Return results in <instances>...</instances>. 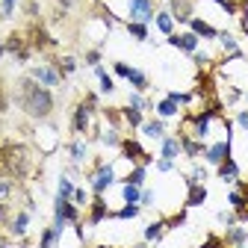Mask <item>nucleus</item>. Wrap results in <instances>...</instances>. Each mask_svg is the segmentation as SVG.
Listing matches in <instances>:
<instances>
[{"label":"nucleus","mask_w":248,"mask_h":248,"mask_svg":"<svg viewBox=\"0 0 248 248\" xmlns=\"http://www.w3.org/2000/svg\"><path fill=\"white\" fill-rule=\"evenodd\" d=\"M27 74L33 77L36 83L47 86V89H56V86H62V83H65V77H62V74H59V71L50 65V62H45V65H33V68H30Z\"/></svg>","instance_id":"11"},{"label":"nucleus","mask_w":248,"mask_h":248,"mask_svg":"<svg viewBox=\"0 0 248 248\" xmlns=\"http://www.w3.org/2000/svg\"><path fill=\"white\" fill-rule=\"evenodd\" d=\"M71 201H74V204L83 210V207H89V201H92V198H89V192L83 189V186H77V189H74V198H71Z\"/></svg>","instance_id":"46"},{"label":"nucleus","mask_w":248,"mask_h":248,"mask_svg":"<svg viewBox=\"0 0 248 248\" xmlns=\"http://www.w3.org/2000/svg\"><path fill=\"white\" fill-rule=\"evenodd\" d=\"M145 174H148V166H133L127 174L121 177V183H130V186H145Z\"/></svg>","instance_id":"33"},{"label":"nucleus","mask_w":248,"mask_h":248,"mask_svg":"<svg viewBox=\"0 0 248 248\" xmlns=\"http://www.w3.org/2000/svg\"><path fill=\"white\" fill-rule=\"evenodd\" d=\"M192 30V33L198 36V39H207V42H213V39H219V30H216L210 21H204V18H198V15H192L189 18V24H186Z\"/></svg>","instance_id":"18"},{"label":"nucleus","mask_w":248,"mask_h":248,"mask_svg":"<svg viewBox=\"0 0 248 248\" xmlns=\"http://www.w3.org/2000/svg\"><path fill=\"white\" fill-rule=\"evenodd\" d=\"M59 239H62V236H59V233L53 231V225H50V228H45V231L39 233V242H36V248H53Z\"/></svg>","instance_id":"37"},{"label":"nucleus","mask_w":248,"mask_h":248,"mask_svg":"<svg viewBox=\"0 0 248 248\" xmlns=\"http://www.w3.org/2000/svg\"><path fill=\"white\" fill-rule=\"evenodd\" d=\"M95 248H118V245H95Z\"/></svg>","instance_id":"59"},{"label":"nucleus","mask_w":248,"mask_h":248,"mask_svg":"<svg viewBox=\"0 0 248 248\" xmlns=\"http://www.w3.org/2000/svg\"><path fill=\"white\" fill-rule=\"evenodd\" d=\"M169 12L174 24H189V18L195 15V0H169Z\"/></svg>","instance_id":"16"},{"label":"nucleus","mask_w":248,"mask_h":248,"mask_svg":"<svg viewBox=\"0 0 248 248\" xmlns=\"http://www.w3.org/2000/svg\"><path fill=\"white\" fill-rule=\"evenodd\" d=\"M213 3H216V0H213Z\"/></svg>","instance_id":"64"},{"label":"nucleus","mask_w":248,"mask_h":248,"mask_svg":"<svg viewBox=\"0 0 248 248\" xmlns=\"http://www.w3.org/2000/svg\"><path fill=\"white\" fill-rule=\"evenodd\" d=\"M92 71H95V77H98V83H101V95H112V92H115V80L107 74V68H104V65H95Z\"/></svg>","instance_id":"31"},{"label":"nucleus","mask_w":248,"mask_h":248,"mask_svg":"<svg viewBox=\"0 0 248 248\" xmlns=\"http://www.w3.org/2000/svg\"><path fill=\"white\" fill-rule=\"evenodd\" d=\"M121 118H124V124H127L130 130H139L142 124H145V112H142V109H133L130 104L121 107Z\"/></svg>","instance_id":"25"},{"label":"nucleus","mask_w":248,"mask_h":248,"mask_svg":"<svg viewBox=\"0 0 248 248\" xmlns=\"http://www.w3.org/2000/svg\"><path fill=\"white\" fill-rule=\"evenodd\" d=\"M154 112H157V118H174V115H180V107L171 101V98H163V101H157L154 104Z\"/></svg>","instance_id":"28"},{"label":"nucleus","mask_w":248,"mask_h":248,"mask_svg":"<svg viewBox=\"0 0 248 248\" xmlns=\"http://www.w3.org/2000/svg\"><path fill=\"white\" fill-rule=\"evenodd\" d=\"M121 139H124V136H121V130L107 127V130H101V139H98V142H104L107 148H118V145H121Z\"/></svg>","instance_id":"40"},{"label":"nucleus","mask_w":248,"mask_h":248,"mask_svg":"<svg viewBox=\"0 0 248 248\" xmlns=\"http://www.w3.org/2000/svg\"><path fill=\"white\" fill-rule=\"evenodd\" d=\"M166 233H169V231H166V222H163V219H157V222H151V225L145 228L142 239H145V242L151 245V242H160V239H163Z\"/></svg>","instance_id":"29"},{"label":"nucleus","mask_w":248,"mask_h":248,"mask_svg":"<svg viewBox=\"0 0 248 248\" xmlns=\"http://www.w3.org/2000/svg\"><path fill=\"white\" fill-rule=\"evenodd\" d=\"M142 213V204H124L121 210H109V219H118V222H130Z\"/></svg>","instance_id":"30"},{"label":"nucleus","mask_w":248,"mask_h":248,"mask_svg":"<svg viewBox=\"0 0 248 248\" xmlns=\"http://www.w3.org/2000/svg\"><path fill=\"white\" fill-rule=\"evenodd\" d=\"M186 216H189V210H186V207H180V210H177V213H171V216H163L166 231H177L180 225H186Z\"/></svg>","instance_id":"36"},{"label":"nucleus","mask_w":248,"mask_h":248,"mask_svg":"<svg viewBox=\"0 0 248 248\" xmlns=\"http://www.w3.org/2000/svg\"><path fill=\"white\" fill-rule=\"evenodd\" d=\"M92 121H95V112H92L83 101H77L74 104V109H71V136H89L92 133Z\"/></svg>","instance_id":"6"},{"label":"nucleus","mask_w":248,"mask_h":248,"mask_svg":"<svg viewBox=\"0 0 248 248\" xmlns=\"http://www.w3.org/2000/svg\"><path fill=\"white\" fill-rule=\"evenodd\" d=\"M6 109H9V92H6L3 80H0V118L6 115Z\"/></svg>","instance_id":"51"},{"label":"nucleus","mask_w":248,"mask_h":248,"mask_svg":"<svg viewBox=\"0 0 248 248\" xmlns=\"http://www.w3.org/2000/svg\"><path fill=\"white\" fill-rule=\"evenodd\" d=\"M183 180H186V201H183V207L186 210H192V207H201L204 201H207V183H195V180H189L183 174Z\"/></svg>","instance_id":"15"},{"label":"nucleus","mask_w":248,"mask_h":248,"mask_svg":"<svg viewBox=\"0 0 248 248\" xmlns=\"http://www.w3.org/2000/svg\"><path fill=\"white\" fill-rule=\"evenodd\" d=\"M160 157H163V160H177V157H180V139H177L174 133H166V136L160 139Z\"/></svg>","instance_id":"20"},{"label":"nucleus","mask_w":248,"mask_h":248,"mask_svg":"<svg viewBox=\"0 0 248 248\" xmlns=\"http://www.w3.org/2000/svg\"><path fill=\"white\" fill-rule=\"evenodd\" d=\"M186 177L195 180V183H204V180H207V169H204V166H195V169H192V174H186Z\"/></svg>","instance_id":"53"},{"label":"nucleus","mask_w":248,"mask_h":248,"mask_svg":"<svg viewBox=\"0 0 248 248\" xmlns=\"http://www.w3.org/2000/svg\"><path fill=\"white\" fill-rule=\"evenodd\" d=\"M74 189H77V186L71 183V177H68V174H62V177H59V189H56V198H65V201H71V198H74Z\"/></svg>","instance_id":"38"},{"label":"nucleus","mask_w":248,"mask_h":248,"mask_svg":"<svg viewBox=\"0 0 248 248\" xmlns=\"http://www.w3.org/2000/svg\"><path fill=\"white\" fill-rule=\"evenodd\" d=\"M245 101H248V92H245Z\"/></svg>","instance_id":"61"},{"label":"nucleus","mask_w":248,"mask_h":248,"mask_svg":"<svg viewBox=\"0 0 248 248\" xmlns=\"http://www.w3.org/2000/svg\"><path fill=\"white\" fill-rule=\"evenodd\" d=\"M192 62H195L198 68H207V65H213V56H210V53H201V50H195V53H192Z\"/></svg>","instance_id":"50"},{"label":"nucleus","mask_w":248,"mask_h":248,"mask_svg":"<svg viewBox=\"0 0 248 248\" xmlns=\"http://www.w3.org/2000/svg\"><path fill=\"white\" fill-rule=\"evenodd\" d=\"M154 24H157V30H160L166 39L174 33V18H171L169 9H157V15H154Z\"/></svg>","instance_id":"26"},{"label":"nucleus","mask_w":248,"mask_h":248,"mask_svg":"<svg viewBox=\"0 0 248 248\" xmlns=\"http://www.w3.org/2000/svg\"><path fill=\"white\" fill-rule=\"evenodd\" d=\"M0 6H3V18L9 21L15 15V6H18V0H0Z\"/></svg>","instance_id":"52"},{"label":"nucleus","mask_w":248,"mask_h":248,"mask_svg":"<svg viewBox=\"0 0 248 248\" xmlns=\"http://www.w3.org/2000/svg\"><path fill=\"white\" fill-rule=\"evenodd\" d=\"M121 198H124V204H139V198H142V186L121 183Z\"/></svg>","instance_id":"39"},{"label":"nucleus","mask_w":248,"mask_h":248,"mask_svg":"<svg viewBox=\"0 0 248 248\" xmlns=\"http://www.w3.org/2000/svg\"><path fill=\"white\" fill-rule=\"evenodd\" d=\"M233 248H248V245H233Z\"/></svg>","instance_id":"60"},{"label":"nucleus","mask_w":248,"mask_h":248,"mask_svg":"<svg viewBox=\"0 0 248 248\" xmlns=\"http://www.w3.org/2000/svg\"><path fill=\"white\" fill-rule=\"evenodd\" d=\"M74 3H77V0H56V6H59V9H71Z\"/></svg>","instance_id":"58"},{"label":"nucleus","mask_w":248,"mask_h":248,"mask_svg":"<svg viewBox=\"0 0 248 248\" xmlns=\"http://www.w3.org/2000/svg\"><path fill=\"white\" fill-rule=\"evenodd\" d=\"M24 36H27V45L33 47V53H47V50H56V39L47 33V27L42 21H30V27L24 30Z\"/></svg>","instance_id":"4"},{"label":"nucleus","mask_w":248,"mask_h":248,"mask_svg":"<svg viewBox=\"0 0 248 248\" xmlns=\"http://www.w3.org/2000/svg\"><path fill=\"white\" fill-rule=\"evenodd\" d=\"M80 248H86V245H80Z\"/></svg>","instance_id":"63"},{"label":"nucleus","mask_w":248,"mask_h":248,"mask_svg":"<svg viewBox=\"0 0 248 248\" xmlns=\"http://www.w3.org/2000/svg\"><path fill=\"white\" fill-rule=\"evenodd\" d=\"M216 177H219V180H225V183H233V180L239 177V163H236L233 157L222 160L219 166H216Z\"/></svg>","instance_id":"22"},{"label":"nucleus","mask_w":248,"mask_h":248,"mask_svg":"<svg viewBox=\"0 0 248 248\" xmlns=\"http://www.w3.org/2000/svg\"><path fill=\"white\" fill-rule=\"evenodd\" d=\"M219 42H222V50L231 56V59H242V50H239V42L233 33H228V30H219Z\"/></svg>","instance_id":"23"},{"label":"nucleus","mask_w":248,"mask_h":248,"mask_svg":"<svg viewBox=\"0 0 248 248\" xmlns=\"http://www.w3.org/2000/svg\"><path fill=\"white\" fill-rule=\"evenodd\" d=\"M3 47H6V53H12V56L21 62V65H24L30 56H33V47L27 45V36L21 33V30H12V33L6 36V42H3Z\"/></svg>","instance_id":"8"},{"label":"nucleus","mask_w":248,"mask_h":248,"mask_svg":"<svg viewBox=\"0 0 248 248\" xmlns=\"http://www.w3.org/2000/svg\"><path fill=\"white\" fill-rule=\"evenodd\" d=\"M86 180H89L92 195H104L109 186L115 183V166L101 160V157H95V160H92V169L86 171Z\"/></svg>","instance_id":"3"},{"label":"nucleus","mask_w":248,"mask_h":248,"mask_svg":"<svg viewBox=\"0 0 248 248\" xmlns=\"http://www.w3.org/2000/svg\"><path fill=\"white\" fill-rule=\"evenodd\" d=\"M166 42H169L171 47L183 50V53H189V56H192V53H195V50L201 47V39H198V36L192 33V30H183V33H177V30H174V33H171V36H169Z\"/></svg>","instance_id":"13"},{"label":"nucleus","mask_w":248,"mask_h":248,"mask_svg":"<svg viewBox=\"0 0 248 248\" xmlns=\"http://www.w3.org/2000/svg\"><path fill=\"white\" fill-rule=\"evenodd\" d=\"M27 225H30V210H15L9 225H6V233L12 239H24L27 236Z\"/></svg>","instance_id":"17"},{"label":"nucleus","mask_w":248,"mask_h":248,"mask_svg":"<svg viewBox=\"0 0 248 248\" xmlns=\"http://www.w3.org/2000/svg\"><path fill=\"white\" fill-rule=\"evenodd\" d=\"M12 207L6 204V201H0V231H6V225H9V219H12Z\"/></svg>","instance_id":"45"},{"label":"nucleus","mask_w":248,"mask_h":248,"mask_svg":"<svg viewBox=\"0 0 248 248\" xmlns=\"http://www.w3.org/2000/svg\"><path fill=\"white\" fill-rule=\"evenodd\" d=\"M231 148H233V133H228L225 139H219V142L207 145V148H204V163H210V166H219L222 160L233 157V154H231Z\"/></svg>","instance_id":"9"},{"label":"nucleus","mask_w":248,"mask_h":248,"mask_svg":"<svg viewBox=\"0 0 248 248\" xmlns=\"http://www.w3.org/2000/svg\"><path fill=\"white\" fill-rule=\"evenodd\" d=\"M124 30L130 33V39H136V42H148V24H139V21H124Z\"/></svg>","instance_id":"35"},{"label":"nucleus","mask_w":248,"mask_h":248,"mask_svg":"<svg viewBox=\"0 0 248 248\" xmlns=\"http://www.w3.org/2000/svg\"><path fill=\"white\" fill-rule=\"evenodd\" d=\"M104 219H109V204H107V198L104 195H92V201H89V207L83 213V225L98 228Z\"/></svg>","instance_id":"7"},{"label":"nucleus","mask_w":248,"mask_h":248,"mask_svg":"<svg viewBox=\"0 0 248 248\" xmlns=\"http://www.w3.org/2000/svg\"><path fill=\"white\" fill-rule=\"evenodd\" d=\"M239 98H242V89H236V86H233V89L228 92V104H236Z\"/></svg>","instance_id":"57"},{"label":"nucleus","mask_w":248,"mask_h":248,"mask_svg":"<svg viewBox=\"0 0 248 248\" xmlns=\"http://www.w3.org/2000/svg\"><path fill=\"white\" fill-rule=\"evenodd\" d=\"M139 204H142V207H151V204H154V189H145V186H142V198H139Z\"/></svg>","instance_id":"54"},{"label":"nucleus","mask_w":248,"mask_h":248,"mask_svg":"<svg viewBox=\"0 0 248 248\" xmlns=\"http://www.w3.org/2000/svg\"><path fill=\"white\" fill-rule=\"evenodd\" d=\"M12 189H15V180H9V177L0 180V201H6L12 195Z\"/></svg>","instance_id":"49"},{"label":"nucleus","mask_w":248,"mask_h":248,"mask_svg":"<svg viewBox=\"0 0 248 248\" xmlns=\"http://www.w3.org/2000/svg\"><path fill=\"white\" fill-rule=\"evenodd\" d=\"M174 136L180 139V154H186L189 160H198V157H204V148H207V142H198L195 136H189V130H186V127H180Z\"/></svg>","instance_id":"14"},{"label":"nucleus","mask_w":248,"mask_h":248,"mask_svg":"<svg viewBox=\"0 0 248 248\" xmlns=\"http://www.w3.org/2000/svg\"><path fill=\"white\" fill-rule=\"evenodd\" d=\"M30 174H33V151L24 142H0V177L27 180Z\"/></svg>","instance_id":"2"},{"label":"nucleus","mask_w":248,"mask_h":248,"mask_svg":"<svg viewBox=\"0 0 248 248\" xmlns=\"http://www.w3.org/2000/svg\"><path fill=\"white\" fill-rule=\"evenodd\" d=\"M157 169H160V171H171V169H174V160H163V157H160V160H157Z\"/></svg>","instance_id":"56"},{"label":"nucleus","mask_w":248,"mask_h":248,"mask_svg":"<svg viewBox=\"0 0 248 248\" xmlns=\"http://www.w3.org/2000/svg\"><path fill=\"white\" fill-rule=\"evenodd\" d=\"M166 98H171L177 107H189L195 101V92H166Z\"/></svg>","instance_id":"41"},{"label":"nucleus","mask_w":248,"mask_h":248,"mask_svg":"<svg viewBox=\"0 0 248 248\" xmlns=\"http://www.w3.org/2000/svg\"><path fill=\"white\" fill-rule=\"evenodd\" d=\"M198 248H228V242H225L222 233H207V239H204Z\"/></svg>","instance_id":"43"},{"label":"nucleus","mask_w":248,"mask_h":248,"mask_svg":"<svg viewBox=\"0 0 248 248\" xmlns=\"http://www.w3.org/2000/svg\"><path fill=\"white\" fill-rule=\"evenodd\" d=\"M118 151H121V157L127 160V163H133V166H151L154 163V154H148L145 145L139 139H133V136H124L121 145H118Z\"/></svg>","instance_id":"5"},{"label":"nucleus","mask_w":248,"mask_h":248,"mask_svg":"<svg viewBox=\"0 0 248 248\" xmlns=\"http://www.w3.org/2000/svg\"><path fill=\"white\" fill-rule=\"evenodd\" d=\"M130 71H133V65H127V62H121V59H115V62H112V74H115V77L127 80V77H130Z\"/></svg>","instance_id":"44"},{"label":"nucleus","mask_w":248,"mask_h":248,"mask_svg":"<svg viewBox=\"0 0 248 248\" xmlns=\"http://www.w3.org/2000/svg\"><path fill=\"white\" fill-rule=\"evenodd\" d=\"M65 151H68L71 163H74V166H80V163L89 157V139H83V136H74V139L65 145Z\"/></svg>","instance_id":"19"},{"label":"nucleus","mask_w":248,"mask_h":248,"mask_svg":"<svg viewBox=\"0 0 248 248\" xmlns=\"http://www.w3.org/2000/svg\"><path fill=\"white\" fill-rule=\"evenodd\" d=\"M222 236H225L228 248H233V245H245V242H248V231H245L242 225H231Z\"/></svg>","instance_id":"27"},{"label":"nucleus","mask_w":248,"mask_h":248,"mask_svg":"<svg viewBox=\"0 0 248 248\" xmlns=\"http://www.w3.org/2000/svg\"><path fill=\"white\" fill-rule=\"evenodd\" d=\"M50 65H53L62 77H71V74L77 71V59H74L71 53H65V56H53V59H50Z\"/></svg>","instance_id":"24"},{"label":"nucleus","mask_w":248,"mask_h":248,"mask_svg":"<svg viewBox=\"0 0 248 248\" xmlns=\"http://www.w3.org/2000/svg\"><path fill=\"white\" fill-rule=\"evenodd\" d=\"M142 136H148V139H163L169 130H166V121L163 118H157V115H154V118H145V124H142Z\"/></svg>","instance_id":"21"},{"label":"nucleus","mask_w":248,"mask_h":248,"mask_svg":"<svg viewBox=\"0 0 248 248\" xmlns=\"http://www.w3.org/2000/svg\"><path fill=\"white\" fill-rule=\"evenodd\" d=\"M127 104H130L133 109H142V112H145V109H154V104L142 95V92H130V101H127Z\"/></svg>","instance_id":"42"},{"label":"nucleus","mask_w":248,"mask_h":248,"mask_svg":"<svg viewBox=\"0 0 248 248\" xmlns=\"http://www.w3.org/2000/svg\"><path fill=\"white\" fill-rule=\"evenodd\" d=\"M86 65H89V68L101 65V47H89V50H86Z\"/></svg>","instance_id":"47"},{"label":"nucleus","mask_w":248,"mask_h":248,"mask_svg":"<svg viewBox=\"0 0 248 248\" xmlns=\"http://www.w3.org/2000/svg\"><path fill=\"white\" fill-rule=\"evenodd\" d=\"M127 83L133 86V92H148V89H151V80H148V74H145V71H139V68H133V71H130Z\"/></svg>","instance_id":"34"},{"label":"nucleus","mask_w":248,"mask_h":248,"mask_svg":"<svg viewBox=\"0 0 248 248\" xmlns=\"http://www.w3.org/2000/svg\"><path fill=\"white\" fill-rule=\"evenodd\" d=\"M157 9H160L157 0H127V15L130 21H139V24H151Z\"/></svg>","instance_id":"10"},{"label":"nucleus","mask_w":248,"mask_h":248,"mask_svg":"<svg viewBox=\"0 0 248 248\" xmlns=\"http://www.w3.org/2000/svg\"><path fill=\"white\" fill-rule=\"evenodd\" d=\"M53 219H62V222H68V225H77V222H83V210L74 201L53 198Z\"/></svg>","instance_id":"12"},{"label":"nucleus","mask_w":248,"mask_h":248,"mask_svg":"<svg viewBox=\"0 0 248 248\" xmlns=\"http://www.w3.org/2000/svg\"><path fill=\"white\" fill-rule=\"evenodd\" d=\"M233 121H236V124H239V127H242V130H248V109H239V112H236V118H233Z\"/></svg>","instance_id":"55"},{"label":"nucleus","mask_w":248,"mask_h":248,"mask_svg":"<svg viewBox=\"0 0 248 248\" xmlns=\"http://www.w3.org/2000/svg\"><path fill=\"white\" fill-rule=\"evenodd\" d=\"M24 12L33 18V21H39V15H42V6H39V0H27L24 3Z\"/></svg>","instance_id":"48"},{"label":"nucleus","mask_w":248,"mask_h":248,"mask_svg":"<svg viewBox=\"0 0 248 248\" xmlns=\"http://www.w3.org/2000/svg\"><path fill=\"white\" fill-rule=\"evenodd\" d=\"M101 115H104V121L109 124V127H115V130H121V127H124L121 107H101Z\"/></svg>","instance_id":"32"},{"label":"nucleus","mask_w":248,"mask_h":248,"mask_svg":"<svg viewBox=\"0 0 248 248\" xmlns=\"http://www.w3.org/2000/svg\"><path fill=\"white\" fill-rule=\"evenodd\" d=\"M245 36H248V30H245Z\"/></svg>","instance_id":"62"},{"label":"nucleus","mask_w":248,"mask_h":248,"mask_svg":"<svg viewBox=\"0 0 248 248\" xmlns=\"http://www.w3.org/2000/svg\"><path fill=\"white\" fill-rule=\"evenodd\" d=\"M15 104L21 107V112L27 118H33V121H47L56 109V98H53V92L42 83H36L30 74L18 77L15 80Z\"/></svg>","instance_id":"1"}]
</instances>
